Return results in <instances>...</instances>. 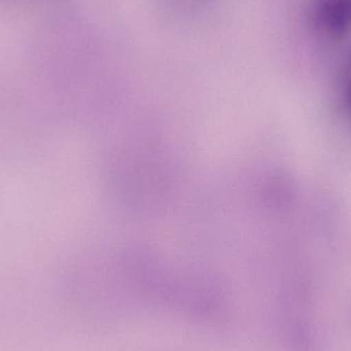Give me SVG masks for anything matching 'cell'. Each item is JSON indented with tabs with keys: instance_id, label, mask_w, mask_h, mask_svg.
<instances>
[{
	"instance_id": "obj_1",
	"label": "cell",
	"mask_w": 351,
	"mask_h": 351,
	"mask_svg": "<svg viewBox=\"0 0 351 351\" xmlns=\"http://www.w3.org/2000/svg\"><path fill=\"white\" fill-rule=\"evenodd\" d=\"M317 20L326 31L342 33L350 25V4L346 0H323L317 10Z\"/></svg>"
},
{
	"instance_id": "obj_2",
	"label": "cell",
	"mask_w": 351,
	"mask_h": 351,
	"mask_svg": "<svg viewBox=\"0 0 351 351\" xmlns=\"http://www.w3.org/2000/svg\"><path fill=\"white\" fill-rule=\"evenodd\" d=\"M344 107L351 119V62L346 72V84H344Z\"/></svg>"
}]
</instances>
